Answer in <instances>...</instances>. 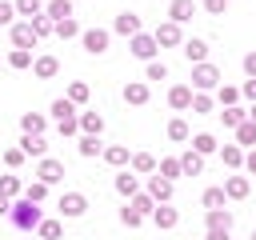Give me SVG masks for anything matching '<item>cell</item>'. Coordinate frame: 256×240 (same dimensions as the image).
I'll return each mask as SVG.
<instances>
[{
  "mask_svg": "<svg viewBox=\"0 0 256 240\" xmlns=\"http://www.w3.org/2000/svg\"><path fill=\"white\" fill-rule=\"evenodd\" d=\"M240 96H248V100L256 104V80H244V88H240Z\"/></svg>",
  "mask_w": 256,
  "mask_h": 240,
  "instance_id": "obj_53",
  "label": "cell"
},
{
  "mask_svg": "<svg viewBox=\"0 0 256 240\" xmlns=\"http://www.w3.org/2000/svg\"><path fill=\"white\" fill-rule=\"evenodd\" d=\"M252 240H256V228H252Z\"/></svg>",
  "mask_w": 256,
  "mask_h": 240,
  "instance_id": "obj_58",
  "label": "cell"
},
{
  "mask_svg": "<svg viewBox=\"0 0 256 240\" xmlns=\"http://www.w3.org/2000/svg\"><path fill=\"white\" fill-rule=\"evenodd\" d=\"M80 156H104V144H100V136H80Z\"/></svg>",
  "mask_w": 256,
  "mask_h": 240,
  "instance_id": "obj_31",
  "label": "cell"
},
{
  "mask_svg": "<svg viewBox=\"0 0 256 240\" xmlns=\"http://www.w3.org/2000/svg\"><path fill=\"white\" fill-rule=\"evenodd\" d=\"M8 64H12V68H32V52H28V48H12V52H8Z\"/></svg>",
  "mask_w": 256,
  "mask_h": 240,
  "instance_id": "obj_37",
  "label": "cell"
},
{
  "mask_svg": "<svg viewBox=\"0 0 256 240\" xmlns=\"http://www.w3.org/2000/svg\"><path fill=\"white\" fill-rule=\"evenodd\" d=\"M204 240H228V232H224V228H208V236H204Z\"/></svg>",
  "mask_w": 256,
  "mask_h": 240,
  "instance_id": "obj_55",
  "label": "cell"
},
{
  "mask_svg": "<svg viewBox=\"0 0 256 240\" xmlns=\"http://www.w3.org/2000/svg\"><path fill=\"white\" fill-rule=\"evenodd\" d=\"M28 24H32V32H36V36H40V40H44V36H48V32H52V28H56V24H52V20H48V16H32V20H28Z\"/></svg>",
  "mask_w": 256,
  "mask_h": 240,
  "instance_id": "obj_44",
  "label": "cell"
},
{
  "mask_svg": "<svg viewBox=\"0 0 256 240\" xmlns=\"http://www.w3.org/2000/svg\"><path fill=\"white\" fill-rule=\"evenodd\" d=\"M220 120H224V128H240V124H244V120H248V112H244V108H236V104H232V108H224V112H220Z\"/></svg>",
  "mask_w": 256,
  "mask_h": 240,
  "instance_id": "obj_30",
  "label": "cell"
},
{
  "mask_svg": "<svg viewBox=\"0 0 256 240\" xmlns=\"http://www.w3.org/2000/svg\"><path fill=\"white\" fill-rule=\"evenodd\" d=\"M168 136H172V140H188V136H192V132H188V120H180V116L168 120Z\"/></svg>",
  "mask_w": 256,
  "mask_h": 240,
  "instance_id": "obj_43",
  "label": "cell"
},
{
  "mask_svg": "<svg viewBox=\"0 0 256 240\" xmlns=\"http://www.w3.org/2000/svg\"><path fill=\"white\" fill-rule=\"evenodd\" d=\"M116 192H120V196H128V200H132V196H136V192H140V180H136V176H132V172H120V176H116Z\"/></svg>",
  "mask_w": 256,
  "mask_h": 240,
  "instance_id": "obj_27",
  "label": "cell"
},
{
  "mask_svg": "<svg viewBox=\"0 0 256 240\" xmlns=\"http://www.w3.org/2000/svg\"><path fill=\"white\" fill-rule=\"evenodd\" d=\"M80 40H84V52H92V56L108 52V32L104 28H88V32H80Z\"/></svg>",
  "mask_w": 256,
  "mask_h": 240,
  "instance_id": "obj_6",
  "label": "cell"
},
{
  "mask_svg": "<svg viewBox=\"0 0 256 240\" xmlns=\"http://www.w3.org/2000/svg\"><path fill=\"white\" fill-rule=\"evenodd\" d=\"M84 212H88V200H84V192H64V196H60V216L76 220V216H84Z\"/></svg>",
  "mask_w": 256,
  "mask_h": 240,
  "instance_id": "obj_4",
  "label": "cell"
},
{
  "mask_svg": "<svg viewBox=\"0 0 256 240\" xmlns=\"http://www.w3.org/2000/svg\"><path fill=\"white\" fill-rule=\"evenodd\" d=\"M44 196H48V184L44 180H36V184L24 188V200H32V204H44Z\"/></svg>",
  "mask_w": 256,
  "mask_h": 240,
  "instance_id": "obj_39",
  "label": "cell"
},
{
  "mask_svg": "<svg viewBox=\"0 0 256 240\" xmlns=\"http://www.w3.org/2000/svg\"><path fill=\"white\" fill-rule=\"evenodd\" d=\"M248 120H252V124H256V104H252V108H248Z\"/></svg>",
  "mask_w": 256,
  "mask_h": 240,
  "instance_id": "obj_57",
  "label": "cell"
},
{
  "mask_svg": "<svg viewBox=\"0 0 256 240\" xmlns=\"http://www.w3.org/2000/svg\"><path fill=\"white\" fill-rule=\"evenodd\" d=\"M112 32H120V36L132 40V36L140 32V16H136V12H120V16L112 20Z\"/></svg>",
  "mask_w": 256,
  "mask_h": 240,
  "instance_id": "obj_11",
  "label": "cell"
},
{
  "mask_svg": "<svg viewBox=\"0 0 256 240\" xmlns=\"http://www.w3.org/2000/svg\"><path fill=\"white\" fill-rule=\"evenodd\" d=\"M40 8H44L40 0H16V12L20 16H40Z\"/></svg>",
  "mask_w": 256,
  "mask_h": 240,
  "instance_id": "obj_48",
  "label": "cell"
},
{
  "mask_svg": "<svg viewBox=\"0 0 256 240\" xmlns=\"http://www.w3.org/2000/svg\"><path fill=\"white\" fill-rule=\"evenodd\" d=\"M144 76H148V80H168V68H164L160 60H148V68H144Z\"/></svg>",
  "mask_w": 256,
  "mask_h": 240,
  "instance_id": "obj_46",
  "label": "cell"
},
{
  "mask_svg": "<svg viewBox=\"0 0 256 240\" xmlns=\"http://www.w3.org/2000/svg\"><path fill=\"white\" fill-rule=\"evenodd\" d=\"M32 72H36L40 80H52V76L60 72V64H56V56H36V60H32Z\"/></svg>",
  "mask_w": 256,
  "mask_h": 240,
  "instance_id": "obj_16",
  "label": "cell"
},
{
  "mask_svg": "<svg viewBox=\"0 0 256 240\" xmlns=\"http://www.w3.org/2000/svg\"><path fill=\"white\" fill-rule=\"evenodd\" d=\"M180 172H184V176H200V172H204V156L188 148V152L180 156Z\"/></svg>",
  "mask_w": 256,
  "mask_h": 240,
  "instance_id": "obj_18",
  "label": "cell"
},
{
  "mask_svg": "<svg viewBox=\"0 0 256 240\" xmlns=\"http://www.w3.org/2000/svg\"><path fill=\"white\" fill-rule=\"evenodd\" d=\"M236 144H244V148H256V124H252V120H244V124L236 128Z\"/></svg>",
  "mask_w": 256,
  "mask_h": 240,
  "instance_id": "obj_34",
  "label": "cell"
},
{
  "mask_svg": "<svg viewBox=\"0 0 256 240\" xmlns=\"http://www.w3.org/2000/svg\"><path fill=\"white\" fill-rule=\"evenodd\" d=\"M192 112H200V116L212 112V96L208 92H192Z\"/></svg>",
  "mask_w": 256,
  "mask_h": 240,
  "instance_id": "obj_45",
  "label": "cell"
},
{
  "mask_svg": "<svg viewBox=\"0 0 256 240\" xmlns=\"http://www.w3.org/2000/svg\"><path fill=\"white\" fill-rule=\"evenodd\" d=\"M148 196H152L156 204H168V200H172V180H164L160 172H152V176H148Z\"/></svg>",
  "mask_w": 256,
  "mask_h": 240,
  "instance_id": "obj_8",
  "label": "cell"
},
{
  "mask_svg": "<svg viewBox=\"0 0 256 240\" xmlns=\"http://www.w3.org/2000/svg\"><path fill=\"white\" fill-rule=\"evenodd\" d=\"M128 48H132V56H140V60H152V56H156V48H160V44H156V36H148V32H136V36H132V44H128Z\"/></svg>",
  "mask_w": 256,
  "mask_h": 240,
  "instance_id": "obj_7",
  "label": "cell"
},
{
  "mask_svg": "<svg viewBox=\"0 0 256 240\" xmlns=\"http://www.w3.org/2000/svg\"><path fill=\"white\" fill-rule=\"evenodd\" d=\"M204 8H208L212 16H224V12H228V0H204Z\"/></svg>",
  "mask_w": 256,
  "mask_h": 240,
  "instance_id": "obj_50",
  "label": "cell"
},
{
  "mask_svg": "<svg viewBox=\"0 0 256 240\" xmlns=\"http://www.w3.org/2000/svg\"><path fill=\"white\" fill-rule=\"evenodd\" d=\"M244 168L256 176V148H248V156H244Z\"/></svg>",
  "mask_w": 256,
  "mask_h": 240,
  "instance_id": "obj_54",
  "label": "cell"
},
{
  "mask_svg": "<svg viewBox=\"0 0 256 240\" xmlns=\"http://www.w3.org/2000/svg\"><path fill=\"white\" fill-rule=\"evenodd\" d=\"M152 36H156V44H164V48H172V44H184V36H180V24H172V20H168V24H160Z\"/></svg>",
  "mask_w": 256,
  "mask_h": 240,
  "instance_id": "obj_12",
  "label": "cell"
},
{
  "mask_svg": "<svg viewBox=\"0 0 256 240\" xmlns=\"http://www.w3.org/2000/svg\"><path fill=\"white\" fill-rule=\"evenodd\" d=\"M192 88L196 92H208V88H220V68L216 64H192Z\"/></svg>",
  "mask_w": 256,
  "mask_h": 240,
  "instance_id": "obj_3",
  "label": "cell"
},
{
  "mask_svg": "<svg viewBox=\"0 0 256 240\" xmlns=\"http://www.w3.org/2000/svg\"><path fill=\"white\" fill-rule=\"evenodd\" d=\"M192 12H196V4H192V0H172V8H168L172 24H184V20H192Z\"/></svg>",
  "mask_w": 256,
  "mask_h": 240,
  "instance_id": "obj_24",
  "label": "cell"
},
{
  "mask_svg": "<svg viewBox=\"0 0 256 240\" xmlns=\"http://www.w3.org/2000/svg\"><path fill=\"white\" fill-rule=\"evenodd\" d=\"M36 44H40V36L32 32V24H12V48H28L32 52Z\"/></svg>",
  "mask_w": 256,
  "mask_h": 240,
  "instance_id": "obj_9",
  "label": "cell"
},
{
  "mask_svg": "<svg viewBox=\"0 0 256 240\" xmlns=\"http://www.w3.org/2000/svg\"><path fill=\"white\" fill-rule=\"evenodd\" d=\"M4 160H8V168H16V164H24V152H20V148H8Z\"/></svg>",
  "mask_w": 256,
  "mask_h": 240,
  "instance_id": "obj_51",
  "label": "cell"
},
{
  "mask_svg": "<svg viewBox=\"0 0 256 240\" xmlns=\"http://www.w3.org/2000/svg\"><path fill=\"white\" fill-rule=\"evenodd\" d=\"M220 144H216V136L212 132H200V136H192V152H200V156H208V152H216Z\"/></svg>",
  "mask_w": 256,
  "mask_h": 240,
  "instance_id": "obj_28",
  "label": "cell"
},
{
  "mask_svg": "<svg viewBox=\"0 0 256 240\" xmlns=\"http://www.w3.org/2000/svg\"><path fill=\"white\" fill-rule=\"evenodd\" d=\"M44 16H48V20H52V24H56V20H68V16H72V4H68V0H52V4H48V12H44Z\"/></svg>",
  "mask_w": 256,
  "mask_h": 240,
  "instance_id": "obj_29",
  "label": "cell"
},
{
  "mask_svg": "<svg viewBox=\"0 0 256 240\" xmlns=\"http://www.w3.org/2000/svg\"><path fill=\"white\" fill-rule=\"evenodd\" d=\"M244 76H248V80H256V52H248V56H244Z\"/></svg>",
  "mask_w": 256,
  "mask_h": 240,
  "instance_id": "obj_52",
  "label": "cell"
},
{
  "mask_svg": "<svg viewBox=\"0 0 256 240\" xmlns=\"http://www.w3.org/2000/svg\"><path fill=\"white\" fill-rule=\"evenodd\" d=\"M152 220H156V228H172V224L180 220V212L168 208V204H156V208H152Z\"/></svg>",
  "mask_w": 256,
  "mask_h": 240,
  "instance_id": "obj_23",
  "label": "cell"
},
{
  "mask_svg": "<svg viewBox=\"0 0 256 240\" xmlns=\"http://www.w3.org/2000/svg\"><path fill=\"white\" fill-rule=\"evenodd\" d=\"M168 104H172L176 112L192 108V88H188V84H172V88H168Z\"/></svg>",
  "mask_w": 256,
  "mask_h": 240,
  "instance_id": "obj_13",
  "label": "cell"
},
{
  "mask_svg": "<svg viewBox=\"0 0 256 240\" xmlns=\"http://www.w3.org/2000/svg\"><path fill=\"white\" fill-rule=\"evenodd\" d=\"M200 200H204V208H224V200H228V196H224V188H204V196H200Z\"/></svg>",
  "mask_w": 256,
  "mask_h": 240,
  "instance_id": "obj_40",
  "label": "cell"
},
{
  "mask_svg": "<svg viewBox=\"0 0 256 240\" xmlns=\"http://www.w3.org/2000/svg\"><path fill=\"white\" fill-rule=\"evenodd\" d=\"M12 16H16V4H4L0 0V28H12Z\"/></svg>",
  "mask_w": 256,
  "mask_h": 240,
  "instance_id": "obj_49",
  "label": "cell"
},
{
  "mask_svg": "<svg viewBox=\"0 0 256 240\" xmlns=\"http://www.w3.org/2000/svg\"><path fill=\"white\" fill-rule=\"evenodd\" d=\"M216 152H220V160H224L228 168H240V164H244V148H240V144H224V148H216Z\"/></svg>",
  "mask_w": 256,
  "mask_h": 240,
  "instance_id": "obj_26",
  "label": "cell"
},
{
  "mask_svg": "<svg viewBox=\"0 0 256 240\" xmlns=\"http://www.w3.org/2000/svg\"><path fill=\"white\" fill-rule=\"evenodd\" d=\"M124 100H128V104H144V100H148V84H144V80H128V84H124Z\"/></svg>",
  "mask_w": 256,
  "mask_h": 240,
  "instance_id": "obj_21",
  "label": "cell"
},
{
  "mask_svg": "<svg viewBox=\"0 0 256 240\" xmlns=\"http://www.w3.org/2000/svg\"><path fill=\"white\" fill-rule=\"evenodd\" d=\"M16 148H20L24 156H36V160H44V152H48V140H44V136H32V132H24Z\"/></svg>",
  "mask_w": 256,
  "mask_h": 240,
  "instance_id": "obj_10",
  "label": "cell"
},
{
  "mask_svg": "<svg viewBox=\"0 0 256 240\" xmlns=\"http://www.w3.org/2000/svg\"><path fill=\"white\" fill-rule=\"evenodd\" d=\"M52 32H56L60 40H68V36H80V24L68 16V20H56V28H52Z\"/></svg>",
  "mask_w": 256,
  "mask_h": 240,
  "instance_id": "obj_36",
  "label": "cell"
},
{
  "mask_svg": "<svg viewBox=\"0 0 256 240\" xmlns=\"http://www.w3.org/2000/svg\"><path fill=\"white\" fill-rule=\"evenodd\" d=\"M44 124H48V120H44L40 112H24V116H20V128L32 132V136H44Z\"/></svg>",
  "mask_w": 256,
  "mask_h": 240,
  "instance_id": "obj_25",
  "label": "cell"
},
{
  "mask_svg": "<svg viewBox=\"0 0 256 240\" xmlns=\"http://www.w3.org/2000/svg\"><path fill=\"white\" fill-rule=\"evenodd\" d=\"M204 224L228 232V228H232V212H228V208H208V212H204Z\"/></svg>",
  "mask_w": 256,
  "mask_h": 240,
  "instance_id": "obj_19",
  "label": "cell"
},
{
  "mask_svg": "<svg viewBox=\"0 0 256 240\" xmlns=\"http://www.w3.org/2000/svg\"><path fill=\"white\" fill-rule=\"evenodd\" d=\"M52 116H56V124H60V132L64 136H72V132H80V116H76V104L68 100V96H60V100H52V108H48Z\"/></svg>",
  "mask_w": 256,
  "mask_h": 240,
  "instance_id": "obj_2",
  "label": "cell"
},
{
  "mask_svg": "<svg viewBox=\"0 0 256 240\" xmlns=\"http://www.w3.org/2000/svg\"><path fill=\"white\" fill-rule=\"evenodd\" d=\"M36 232H40V240H60V232H64V228H60V220H40V228H36Z\"/></svg>",
  "mask_w": 256,
  "mask_h": 240,
  "instance_id": "obj_41",
  "label": "cell"
},
{
  "mask_svg": "<svg viewBox=\"0 0 256 240\" xmlns=\"http://www.w3.org/2000/svg\"><path fill=\"white\" fill-rule=\"evenodd\" d=\"M132 172L152 176V172H156V156H152V152H132Z\"/></svg>",
  "mask_w": 256,
  "mask_h": 240,
  "instance_id": "obj_22",
  "label": "cell"
},
{
  "mask_svg": "<svg viewBox=\"0 0 256 240\" xmlns=\"http://www.w3.org/2000/svg\"><path fill=\"white\" fill-rule=\"evenodd\" d=\"M156 172H160V176H164V180H176V176H184V172H180V156H164V160H160V168H156Z\"/></svg>",
  "mask_w": 256,
  "mask_h": 240,
  "instance_id": "obj_32",
  "label": "cell"
},
{
  "mask_svg": "<svg viewBox=\"0 0 256 240\" xmlns=\"http://www.w3.org/2000/svg\"><path fill=\"white\" fill-rule=\"evenodd\" d=\"M0 192H4V196H12V200H20V196H24L20 176H0Z\"/></svg>",
  "mask_w": 256,
  "mask_h": 240,
  "instance_id": "obj_33",
  "label": "cell"
},
{
  "mask_svg": "<svg viewBox=\"0 0 256 240\" xmlns=\"http://www.w3.org/2000/svg\"><path fill=\"white\" fill-rule=\"evenodd\" d=\"M0 212H12V196H4V192H0Z\"/></svg>",
  "mask_w": 256,
  "mask_h": 240,
  "instance_id": "obj_56",
  "label": "cell"
},
{
  "mask_svg": "<svg viewBox=\"0 0 256 240\" xmlns=\"http://www.w3.org/2000/svg\"><path fill=\"white\" fill-rule=\"evenodd\" d=\"M36 176L52 188V184H60V180H64V164H60V160H52V156H44V160L36 164Z\"/></svg>",
  "mask_w": 256,
  "mask_h": 240,
  "instance_id": "obj_5",
  "label": "cell"
},
{
  "mask_svg": "<svg viewBox=\"0 0 256 240\" xmlns=\"http://www.w3.org/2000/svg\"><path fill=\"white\" fill-rule=\"evenodd\" d=\"M104 160L112 168H124V164H132V152H128V144H108L104 148Z\"/></svg>",
  "mask_w": 256,
  "mask_h": 240,
  "instance_id": "obj_14",
  "label": "cell"
},
{
  "mask_svg": "<svg viewBox=\"0 0 256 240\" xmlns=\"http://www.w3.org/2000/svg\"><path fill=\"white\" fill-rule=\"evenodd\" d=\"M140 220H144V216H140V212H136L132 204H124V208H120V224H128V228H136Z\"/></svg>",
  "mask_w": 256,
  "mask_h": 240,
  "instance_id": "obj_47",
  "label": "cell"
},
{
  "mask_svg": "<svg viewBox=\"0 0 256 240\" xmlns=\"http://www.w3.org/2000/svg\"><path fill=\"white\" fill-rule=\"evenodd\" d=\"M128 204H132V208H136V212H140V216H152V208H156V200H152V196H148V192H136V196H132V200H128Z\"/></svg>",
  "mask_w": 256,
  "mask_h": 240,
  "instance_id": "obj_35",
  "label": "cell"
},
{
  "mask_svg": "<svg viewBox=\"0 0 256 240\" xmlns=\"http://www.w3.org/2000/svg\"><path fill=\"white\" fill-rule=\"evenodd\" d=\"M80 132L84 136H100L104 132V116L100 112H80Z\"/></svg>",
  "mask_w": 256,
  "mask_h": 240,
  "instance_id": "obj_17",
  "label": "cell"
},
{
  "mask_svg": "<svg viewBox=\"0 0 256 240\" xmlns=\"http://www.w3.org/2000/svg\"><path fill=\"white\" fill-rule=\"evenodd\" d=\"M8 220L20 228V232H32V228H40V220H44V212H40V204H32V200H12V212H8Z\"/></svg>",
  "mask_w": 256,
  "mask_h": 240,
  "instance_id": "obj_1",
  "label": "cell"
},
{
  "mask_svg": "<svg viewBox=\"0 0 256 240\" xmlns=\"http://www.w3.org/2000/svg\"><path fill=\"white\" fill-rule=\"evenodd\" d=\"M184 56H188L192 64H204V56H208V44H204L200 36H192V40H184Z\"/></svg>",
  "mask_w": 256,
  "mask_h": 240,
  "instance_id": "obj_20",
  "label": "cell"
},
{
  "mask_svg": "<svg viewBox=\"0 0 256 240\" xmlns=\"http://www.w3.org/2000/svg\"><path fill=\"white\" fill-rule=\"evenodd\" d=\"M248 188H252L248 176H228V180H224V196H228V200H244Z\"/></svg>",
  "mask_w": 256,
  "mask_h": 240,
  "instance_id": "obj_15",
  "label": "cell"
},
{
  "mask_svg": "<svg viewBox=\"0 0 256 240\" xmlns=\"http://www.w3.org/2000/svg\"><path fill=\"white\" fill-rule=\"evenodd\" d=\"M68 100H72V104H84V100H88V84H84V80H72V84H68Z\"/></svg>",
  "mask_w": 256,
  "mask_h": 240,
  "instance_id": "obj_42",
  "label": "cell"
},
{
  "mask_svg": "<svg viewBox=\"0 0 256 240\" xmlns=\"http://www.w3.org/2000/svg\"><path fill=\"white\" fill-rule=\"evenodd\" d=\"M216 100H220L224 108H232V104L240 100V88H232V84H220V88H216Z\"/></svg>",
  "mask_w": 256,
  "mask_h": 240,
  "instance_id": "obj_38",
  "label": "cell"
}]
</instances>
